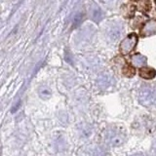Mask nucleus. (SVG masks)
Returning <instances> with one entry per match:
<instances>
[{"mask_svg": "<svg viewBox=\"0 0 156 156\" xmlns=\"http://www.w3.org/2000/svg\"><path fill=\"white\" fill-rule=\"evenodd\" d=\"M77 135L78 138L80 140H84V141H88L91 140L93 136L95 135V131L94 128L88 123H82L78 126L77 128Z\"/></svg>", "mask_w": 156, "mask_h": 156, "instance_id": "obj_5", "label": "nucleus"}, {"mask_svg": "<svg viewBox=\"0 0 156 156\" xmlns=\"http://www.w3.org/2000/svg\"><path fill=\"white\" fill-rule=\"evenodd\" d=\"M101 18V13L100 11V9L98 8L97 10H94V11H93V20L99 21Z\"/></svg>", "mask_w": 156, "mask_h": 156, "instance_id": "obj_14", "label": "nucleus"}, {"mask_svg": "<svg viewBox=\"0 0 156 156\" xmlns=\"http://www.w3.org/2000/svg\"><path fill=\"white\" fill-rule=\"evenodd\" d=\"M132 62L135 66H139L140 67L145 66V63H146V58L140 55V54H136L133 57H132Z\"/></svg>", "mask_w": 156, "mask_h": 156, "instance_id": "obj_11", "label": "nucleus"}, {"mask_svg": "<svg viewBox=\"0 0 156 156\" xmlns=\"http://www.w3.org/2000/svg\"><path fill=\"white\" fill-rule=\"evenodd\" d=\"M125 10H122V13H123V16L126 17V18H131V17H133L134 16V14H135V6L134 5H132V4H129V5H126L125 7Z\"/></svg>", "mask_w": 156, "mask_h": 156, "instance_id": "obj_12", "label": "nucleus"}, {"mask_svg": "<svg viewBox=\"0 0 156 156\" xmlns=\"http://www.w3.org/2000/svg\"><path fill=\"white\" fill-rule=\"evenodd\" d=\"M77 156H107L105 145L86 144L77 150Z\"/></svg>", "mask_w": 156, "mask_h": 156, "instance_id": "obj_3", "label": "nucleus"}, {"mask_svg": "<svg viewBox=\"0 0 156 156\" xmlns=\"http://www.w3.org/2000/svg\"><path fill=\"white\" fill-rule=\"evenodd\" d=\"M136 124L139 126L136 127V130H140L141 133H145V134H151L154 132L155 125L153 123V121L150 118H146V119H140V122H136Z\"/></svg>", "mask_w": 156, "mask_h": 156, "instance_id": "obj_6", "label": "nucleus"}, {"mask_svg": "<svg viewBox=\"0 0 156 156\" xmlns=\"http://www.w3.org/2000/svg\"><path fill=\"white\" fill-rule=\"evenodd\" d=\"M149 156H156V140L152 143V145H151Z\"/></svg>", "mask_w": 156, "mask_h": 156, "instance_id": "obj_15", "label": "nucleus"}, {"mask_svg": "<svg viewBox=\"0 0 156 156\" xmlns=\"http://www.w3.org/2000/svg\"><path fill=\"white\" fill-rule=\"evenodd\" d=\"M155 3H156V0H155Z\"/></svg>", "mask_w": 156, "mask_h": 156, "instance_id": "obj_17", "label": "nucleus"}, {"mask_svg": "<svg viewBox=\"0 0 156 156\" xmlns=\"http://www.w3.org/2000/svg\"><path fill=\"white\" fill-rule=\"evenodd\" d=\"M151 9V4L149 0H141V2H140V11L141 12H149Z\"/></svg>", "mask_w": 156, "mask_h": 156, "instance_id": "obj_13", "label": "nucleus"}, {"mask_svg": "<svg viewBox=\"0 0 156 156\" xmlns=\"http://www.w3.org/2000/svg\"><path fill=\"white\" fill-rule=\"evenodd\" d=\"M127 140L126 129L120 124H109L101 133V141L105 146L117 147L125 144Z\"/></svg>", "mask_w": 156, "mask_h": 156, "instance_id": "obj_1", "label": "nucleus"}, {"mask_svg": "<svg viewBox=\"0 0 156 156\" xmlns=\"http://www.w3.org/2000/svg\"><path fill=\"white\" fill-rule=\"evenodd\" d=\"M138 43V36L136 33H131L127 36L120 44V51L123 55H128L129 53L133 51Z\"/></svg>", "mask_w": 156, "mask_h": 156, "instance_id": "obj_4", "label": "nucleus"}, {"mask_svg": "<svg viewBox=\"0 0 156 156\" xmlns=\"http://www.w3.org/2000/svg\"><path fill=\"white\" fill-rule=\"evenodd\" d=\"M53 146L57 152H66V150L68 147V144L66 143V140L63 136H58V139H56L53 143Z\"/></svg>", "mask_w": 156, "mask_h": 156, "instance_id": "obj_8", "label": "nucleus"}, {"mask_svg": "<svg viewBox=\"0 0 156 156\" xmlns=\"http://www.w3.org/2000/svg\"><path fill=\"white\" fill-rule=\"evenodd\" d=\"M128 156H149L145 153H143V152H136V153H133V154H130Z\"/></svg>", "mask_w": 156, "mask_h": 156, "instance_id": "obj_16", "label": "nucleus"}, {"mask_svg": "<svg viewBox=\"0 0 156 156\" xmlns=\"http://www.w3.org/2000/svg\"><path fill=\"white\" fill-rule=\"evenodd\" d=\"M135 73H136L135 67L125 62L123 67H122V74L126 77H133L135 75Z\"/></svg>", "mask_w": 156, "mask_h": 156, "instance_id": "obj_10", "label": "nucleus"}, {"mask_svg": "<svg viewBox=\"0 0 156 156\" xmlns=\"http://www.w3.org/2000/svg\"><path fill=\"white\" fill-rule=\"evenodd\" d=\"M140 76L146 80L153 79L156 76V70L149 66H143L140 68Z\"/></svg>", "mask_w": 156, "mask_h": 156, "instance_id": "obj_9", "label": "nucleus"}, {"mask_svg": "<svg viewBox=\"0 0 156 156\" xmlns=\"http://www.w3.org/2000/svg\"><path fill=\"white\" fill-rule=\"evenodd\" d=\"M156 33V20H149L140 29L141 36H147Z\"/></svg>", "mask_w": 156, "mask_h": 156, "instance_id": "obj_7", "label": "nucleus"}, {"mask_svg": "<svg viewBox=\"0 0 156 156\" xmlns=\"http://www.w3.org/2000/svg\"><path fill=\"white\" fill-rule=\"evenodd\" d=\"M139 101L145 107H156V86L146 85L140 90Z\"/></svg>", "mask_w": 156, "mask_h": 156, "instance_id": "obj_2", "label": "nucleus"}]
</instances>
